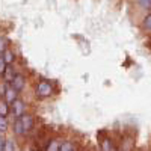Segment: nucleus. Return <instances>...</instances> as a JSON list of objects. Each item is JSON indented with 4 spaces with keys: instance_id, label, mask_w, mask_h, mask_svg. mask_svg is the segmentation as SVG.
Segmentation results:
<instances>
[{
    "instance_id": "12",
    "label": "nucleus",
    "mask_w": 151,
    "mask_h": 151,
    "mask_svg": "<svg viewBox=\"0 0 151 151\" xmlns=\"http://www.w3.org/2000/svg\"><path fill=\"white\" fill-rule=\"evenodd\" d=\"M12 129H14V133H15V136H24V133H23V127H21V121H20V118H15L14 124H12Z\"/></svg>"
},
{
    "instance_id": "19",
    "label": "nucleus",
    "mask_w": 151,
    "mask_h": 151,
    "mask_svg": "<svg viewBox=\"0 0 151 151\" xmlns=\"http://www.w3.org/2000/svg\"><path fill=\"white\" fill-rule=\"evenodd\" d=\"M5 68H6V65H5V62L2 60V58H0V76L3 74V71H5Z\"/></svg>"
},
{
    "instance_id": "5",
    "label": "nucleus",
    "mask_w": 151,
    "mask_h": 151,
    "mask_svg": "<svg viewBox=\"0 0 151 151\" xmlns=\"http://www.w3.org/2000/svg\"><path fill=\"white\" fill-rule=\"evenodd\" d=\"M9 86H11L15 92L24 91V88H26V76H24V74H17L15 77H14V80L11 82Z\"/></svg>"
},
{
    "instance_id": "1",
    "label": "nucleus",
    "mask_w": 151,
    "mask_h": 151,
    "mask_svg": "<svg viewBox=\"0 0 151 151\" xmlns=\"http://www.w3.org/2000/svg\"><path fill=\"white\" fill-rule=\"evenodd\" d=\"M35 94H36L38 98H41V100H44V98H50V97L55 94V85H53V82L45 80V79L40 80V82L36 83Z\"/></svg>"
},
{
    "instance_id": "8",
    "label": "nucleus",
    "mask_w": 151,
    "mask_h": 151,
    "mask_svg": "<svg viewBox=\"0 0 151 151\" xmlns=\"http://www.w3.org/2000/svg\"><path fill=\"white\" fill-rule=\"evenodd\" d=\"M0 58H2V60L5 62V65H14V62H15V55L11 48H6Z\"/></svg>"
},
{
    "instance_id": "4",
    "label": "nucleus",
    "mask_w": 151,
    "mask_h": 151,
    "mask_svg": "<svg viewBox=\"0 0 151 151\" xmlns=\"http://www.w3.org/2000/svg\"><path fill=\"white\" fill-rule=\"evenodd\" d=\"M11 106H12V107H9V112L14 113L15 118H21L24 113H27V112H26V103H24L23 100H18V98H17Z\"/></svg>"
},
{
    "instance_id": "7",
    "label": "nucleus",
    "mask_w": 151,
    "mask_h": 151,
    "mask_svg": "<svg viewBox=\"0 0 151 151\" xmlns=\"http://www.w3.org/2000/svg\"><path fill=\"white\" fill-rule=\"evenodd\" d=\"M17 74H18V73H17V70H15L14 65H6V68H5V71H3V74H2L3 79H5V83H6V85L11 83Z\"/></svg>"
},
{
    "instance_id": "6",
    "label": "nucleus",
    "mask_w": 151,
    "mask_h": 151,
    "mask_svg": "<svg viewBox=\"0 0 151 151\" xmlns=\"http://www.w3.org/2000/svg\"><path fill=\"white\" fill-rule=\"evenodd\" d=\"M17 98H18V92H15V91L8 85V86H6V91H5V94H3V101H5L8 106H11Z\"/></svg>"
},
{
    "instance_id": "15",
    "label": "nucleus",
    "mask_w": 151,
    "mask_h": 151,
    "mask_svg": "<svg viewBox=\"0 0 151 151\" xmlns=\"http://www.w3.org/2000/svg\"><path fill=\"white\" fill-rule=\"evenodd\" d=\"M2 151H15V144L12 139H5V145Z\"/></svg>"
},
{
    "instance_id": "16",
    "label": "nucleus",
    "mask_w": 151,
    "mask_h": 151,
    "mask_svg": "<svg viewBox=\"0 0 151 151\" xmlns=\"http://www.w3.org/2000/svg\"><path fill=\"white\" fill-rule=\"evenodd\" d=\"M6 48H8V41H6V38L0 36V55H2Z\"/></svg>"
},
{
    "instance_id": "10",
    "label": "nucleus",
    "mask_w": 151,
    "mask_h": 151,
    "mask_svg": "<svg viewBox=\"0 0 151 151\" xmlns=\"http://www.w3.org/2000/svg\"><path fill=\"white\" fill-rule=\"evenodd\" d=\"M59 151H79V148H77V145H76L74 141L67 139V141H62Z\"/></svg>"
},
{
    "instance_id": "13",
    "label": "nucleus",
    "mask_w": 151,
    "mask_h": 151,
    "mask_svg": "<svg viewBox=\"0 0 151 151\" xmlns=\"http://www.w3.org/2000/svg\"><path fill=\"white\" fill-rule=\"evenodd\" d=\"M9 115V106L3 101V98H0V116H6Z\"/></svg>"
},
{
    "instance_id": "9",
    "label": "nucleus",
    "mask_w": 151,
    "mask_h": 151,
    "mask_svg": "<svg viewBox=\"0 0 151 151\" xmlns=\"http://www.w3.org/2000/svg\"><path fill=\"white\" fill-rule=\"evenodd\" d=\"M60 144H62L60 137H53V139L47 144V147L44 148V151H59L60 150Z\"/></svg>"
},
{
    "instance_id": "11",
    "label": "nucleus",
    "mask_w": 151,
    "mask_h": 151,
    "mask_svg": "<svg viewBox=\"0 0 151 151\" xmlns=\"http://www.w3.org/2000/svg\"><path fill=\"white\" fill-rule=\"evenodd\" d=\"M141 29H142L147 35H150V30H151V15H150V14H147L145 18H144V21L141 23Z\"/></svg>"
},
{
    "instance_id": "14",
    "label": "nucleus",
    "mask_w": 151,
    "mask_h": 151,
    "mask_svg": "<svg viewBox=\"0 0 151 151\" xmlns=\"http://www.w3.org/2000/svg\"><path fill=\"white\" fill-rule=\"evenodd\" d=\"M9 127V121L6 116H0V133H5Z\"/></svg>"
},
{
    "instance_id": "3",
    "label": "nucleus",
    "mask_w": 151,
    "mask_h": 151,
    "mask_svg": "<svg viewBox=\"0 0 151 151\" xmlns=\"http://www.w3.org/2000/svg\"><path fill=\"white\" fill-rule=\"evenodd\" d=\"M20 121H21V127H23V133H24V136L29 134V133L32 132V129L35 127V124H36L35 116L32 115V113H24V115L20 118Z\"/></svg>"
},
{
    "instance_id": "18",
    "label": "nucleus",
    "mask_w": 151,
    "mask_h": 151,
    "mask_svg": "<svg viewBox=\"0 0 151 151\" xmlns=\"http://www.w3.org/2000/svg\"><path fill=\"white\" fill-rule=\"evenodd\" d=\"M5 139H6V137L3 136V133H0V151L3 150V145H5Z\"/></svg>"
},
{
    "instance_id": "2",
    "label": "nucleus",
    "mask_w": 151,
    "mask_h": 151,
    "mask_svg": "<svg viewBox=\"0 0 151 151\" xmlns=\"http://www.w3.org/2000/svg\"><path fill=\"white\" fill-rule=\"evenodd\" d=\"M98 148L100 151H118L116 142L107 132H100L98 134Z\"/></svg>"
},
{
    "instance_id": "17",
    "label": "nucleus",
    "mask_w": 151,
    "mask_h": 151,
    "mask_svg": "<svg viewBox=\"0 0 151 151\" xmlns=\"http://www.w3.org/2000/svg\"><path fill=\"white\" fill-rule=\"evenodd\" d=\"M6 83L5 82H0V97H3V94H5V91H6Z\"/></svg>"
}]
</instances>
